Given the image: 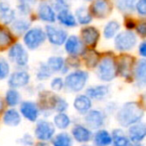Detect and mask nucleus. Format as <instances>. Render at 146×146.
<instances>
[{"mask_svg":"<svg viewBox=\"0 0 146 146\" xmlns=\"http://www.w3.org/2000/svg\"><path fill=\"white\" fill-rule=\"evenodd\" d=\"M143 117L144 109L137 101L125 102L115 112V119L121 127H129L132 124L142 121Z\"/></svg>","mask_w":146,"mask_h":146,"instance_id":"nucleus-1","label":"nucleus"},{"mask_svg":"<svg viewBox=\"0 0 146 146\" xmlns=\"http://www.w3.org/2000/svg\"><path fill=\"white\" fill-rule=\"evenodd\" d=\"M89 77V73L81 69H75L68 72L64 78L65 91L69 93H80L86 87Z\"/></svg>","mask_w":146,"mask_h":146,"instance_id":"nucleus-2","label":"nucleus"},{"mask_svg":"<svg viewBox=\"0 0 146 146\" xmlns=\"http://www.w3.org/2000/svg\"><path fill=\"white\" fill-rule=\"evenodd\" d=\"M97 78L103 83H110L117 77V63L112 56H104L98 61L95 67Z\"/></svg>","mask_w":146,"mask_h":146,"instance_id":"nucleus-3","label":"nucleus"},{"mask_svg":"<svg viewBox=\"0 0 146 146\" xmlns=\"http://www.w3.org/2000/svg\"><path fill=\"white\" fill-rule=\"evenodd\" d=\"M23 44L28 50L34 51L40 48L46 41L44 28L40 26L30 27L24 34L22 35Z\"/></svg>","mask_w":146,"mask_h":146,"instance_id":"nucleus-4","label":"nucleus"},{"mask_svg":"<svg viewBox=\"0 0 146 146\" xmlns=\"http://www.w3.org/2000/svg\"><path fill=\"white\" fill-rule=\"evenodd\" d=\"M7 56L9 62L14 63L19 69L26 68L29 63V53L24 45L21 44L20 42L14 43L9 47Z\"/></svg>","mask_w":146,"mask_h":146,"instance_id":"nucleus-5","label":"nucleus"},{"mask_svg":"<svg viewBox=\"0 0 146 146\" xmlns=\"http://www.w3.org/2000/svg\"><path fill=\"white\" fill-rule=\"evenodd\" d=\"M137 34L132 30H125L118 32L114 37V48L119 52H128L134 49L137 45Z\"/></svg>","mask_w":146,"mask_h":146,"instance_id":"nucleus-6","label":"nucleus"},{"mask_svg":"<svg viewBox=\"0 0 146 146\" xmlns=\"http://www.w3.org/2000/svg\"><path fill=\"white\" fill-rule=\"evenodd\" d=\"M84 116V125L87 126L92 131L104 128L107 123L108 115L102 109L91 108Z\"/></svg>","mask_w":146,"mask_h":146,"instance_id":"nucleus-7","label":"nucleus"},{"mask_svg":"<svg viewBox=\"0 0 146 146\" xmlns=\"http://www.w3.org/2000/svg\"><path fill=\"white\" fill-rule=\"evenodd\" d=\"M55 132H56V128L54 127L52 122L49 120L42 118V119H38L35 122L34 137L38 141H51L52 138L54 137Z\"/></svg>","mask_w":146,"mask_h":146,"instance_id":"nucleus-8","label":"nucleus"},{"mask_svg":"<svg viewBox=\"0 0 146 146\" xmlns=\"http://www.w3.org/2000/svg\"><path fill=\"white\" fill-rule=\"evenodd\" d=\"M44 31L46 40H48L51 45L56 47L62 46L66 41L67 37L69 36L66 29L54 24H47L44 27Z\"/></svg>","mask_w":146,"mask_h":146,"instance_id":"nucleus-9","label":"nucleus"},{"mask_svg":"<svg viewBox=\"0 0 146 146\" xmlns=\"http://www.w3.org/2000/svg\"><path fill=\"white\" fill-rule=\"evenodd\" d=\"M30 73L25 69L15 70L14 72L10 73L7 78V84H8L9 88H14V89L27 87L30 84Z\"/></svg>","mask_w":146,"mask_h":146,"instance_id":"nucleus-10","label":"nucleus"},{"mask_svg":"<svg viewBox=\"0 0 146 146\" xmlns=\"http://www.w3.org/2000/svg\"><path fill=\"white\" fill-rule=\"evenodd\" d=\"M85 94L92 101H105L111 94V86L107 83L88 86L85 90Z\"/></svg>","mask_w":146,"mask_h":146,"instance_id":"nucleus-11","label":"nucleus"},{"mask_svg":"<svg viewBox=\"0 0 146 146\" xmlns=\"http://www.w3.org/2000/svg\"><path fill=\"white\" fill-rule=\"evenodd\" d=\"M63 46H64V51L69 56L79 57L85 51V45L83 44L80 37L75 34H72L67 37Z\"/></svg>","mask_w":146,"mask_h":146,"instance_id":"nucleus-12","label":"nucleus"},{"mask_svg":"<svg viewBox=\"0 0 146 146\" xmlns=\"http://www.w3.org/2000/svg\"><path fill=\"white\" fill-rule=\"evenodd\" d=\"M19 113L23 118L28 120L29 122H36L40 116V109L36 102L32 100H24L20 102V110Z\"/></svg>","mask_w":146,"mask_h":146,"instance_id":"nucleus-13","label":"nucleus"},{"mask_svg":"<svg viewBox=\"0 0 146 146\" xmlns=\"http://www.w3.org/2000/svg\"><path fill=\"white\" fill-rule=\"evenodd\" d=\"M71 137L73 140L80 144H86L92 140L93 131L86 125L81 123H76L71 128Z\"/></svg>","mask_w":146,"mask_h":146,"instance_id":"nucleus-14","label":"nucleus"},{"mask_svg":"<svg viewBox=\"0 0 146 146\" xmlns=\"http://www.w3.org/2000/svg\"><path fill=\"white\" fill-rule=\"evenodd\" d=\"M79 37L85 46L95 47L97 45V43L99 42V38H100L99 29L96 28L95 26H91V25L84 26L80 30Z\"/></svg>","mask_w":146,"mask_h":146,"instance_id":"nucleus-15","label":"nucleus"},{"mask_svg":"<svg viewBox=\"0 0 146 146\" xmlns=\"http://www.w3.org/2000/svg\"><path fill=\"white\" fill-rule=\"evenodd\" d=\"M36 13L38 19L42 22L53 24L56 21V11L54 10L52 5L46 1H41L37 5Z\"/></svg>","mask_w":146,"mask_h":146,"instance_id":"nucleus-16","label":"nucleus"},{"mask_svg":"<svg viewBox=\"0 0 146 146\" xmlns=\"http://www.w3.org/2000/svg\"><path fill=\"white\" fill-rule=\"evenodd\" d=\"M111 5L108 0H93L90 6V13L92 17L97 19H104L111 12Z\"/></svg>","mask_w":146,"mask_h":146,"instance_id":"nucleus-17","label":"nucleus"},{"mask_svg":"<svg viewBox=\"0 0 146 146\" xmlns=\"http://www.w3.org/2000/svg\"><path fill=\"white\" fill-rule=\"evenodd\" d=\"M127 136L133 143H141L146 136V125L143 121L137 122L127 127Z\"/></svg>","mask_w":146,"mask_h":146,"instance_id":"nucleus-18","label":"nucleus"},{"mask_svg":"<svg viewBox=\"0 0 146 146\" xmlns=\"http://www.w3.org/2000/svg\"><path fill=\"white\" fill-rule=\"evenodd\" d=\"M45 63L50 68L52 73L66 74L70 70L69 67L66 65L65 58L63 56H61V55H52V56H49Z\"/></svg>","mask_w":146,"mask_h":146,"instance_id":"nucleus-19","label":"nucleus"},{"mask_svg":"<svg viewBox=\"0 0 146 146\" xmlns=\"http://www.w3.org/2000/svg\"><path fill=\"white\" fill-rule=\"evenodd\" d=\"M73 108L80 115H85L88 111L92 108V100L86 95L83 94H77L74 99H73Z\"/></svg>","mask_w":146,"mask_h":146,"instance_id":"nucleus-20","label":"nucleus"},{"mask_svg":"<svg viewBox=\"0 0 146 146\" xmlns=\"http://www.w3.org/2000/svg\"><path fill=\"white\" fill-rule=\"evenodd\" d=\"M17 18L16 11L6 1H0V23L10 25Z\"/></svg>","mask_w":146,"mask_h":146,"instance_id":"nucleus-21","label":"nucleus"},{"mask_svg":"<svg viewBox=\"0 0 146 146\" xmlns=\"http://www.w3.org/2000/svg\"><path fill=\"white\" fill-rule=\"evenodd\" d=\"M2 123L8 127H17L22 123V116L14 107H9L3 113Z\"/></svg>","mask_w":146,"mask_h":146,"instance_id":"nucleus-22","label":"nucleus"},{"mask_svg":"<svg viewBox=\"0 0 146 146\" xmlns=\"http://www.w3.org/2000/svg\"><path fill=\"white\" fill-rule=\"evenodd\" d=\"M56 20L59 22L60 26L64 28H74L78 25L74 13H72L70 9L59 11L56 14Z\"/></svg>","mask_w":146,"mask_h":146,"instance_id":"nucleus-23","label":"nucleus"},{"mask_svg":"<svg viewBox=\"0 0 146 146\" xmlns=\"http://www.w3.org/2000/svg\"><path fill=\"white\" fill-rule=\"evenodd\" d=\"M132 69H133L132 56H128V55L122 56L117 64V73H119L124 79H128L132 75Z\"/></svg>","mask_w":146,"mask_h":146,"instance_id":"nucleus-24","label":"nucleus"},{"mask_svg":"<svg viewBox=\"0 0 146 146\" xmlns=\"http://www.w3.org/2000/svg\"><path fill=\"white\" fill-rule=\"evenodd\" d=\"M133 76L139 87H144L146 83V61L145 58H140L133 68Z\"/></svg>","mask_w":146,"mask_h":146,"instance_id":"nucleus-25","label":"nucleus"},{"mask_svg":"<svg viewBox=\"0 0 146 146\" xmlns=\"http://www.w3.org/2000/svg\"><path fill=\"white\" fill-rule=\"evenodd\" d=\"M94 146H110L112 143L111 132L105 128L96 130L92 135V140Z\"/></svg>","mask_w":146,"mask_h":146,"instance_id":"nucleus-26","label":"nucleus"},{"mask_svg":"<svg viewBox=\"0 0 146 146\" xmlns=\"http://www.w3.org/2000/svg\"><path fill=\"white\" fill-rule=\"evenodd\" d=\"M112 146H133L134 143L129 139L126 132L122 128H115L111 132Z\"/></svg>","mask_w":146,"mask_h":146,"instance_id":"nucleus-27","label":"nucleus"},{"mask_svg":"<svg viewBox=\"0 0 146 146\" xmlns=\"http://www.w3.org/2000/svg\"><path fill=\"white\" fill-rule=\"evenodd\" d=\"M30 27L31 22L27 19V17H20V18H16L10 24V31L12 34L22 36Z\"/></svg>","mask_w":146,"mask_h":146,"instance_id":"nucleus-28","label":"nucleus"},{"mask_svg":"<svg viewBox=\"0 0 146 146\" xmlns=\"http://www.w3.org/2000/svg\"><path fill=\"white\" fill-rule=\"evenodd\" d=\"M53 125L56 129L61 130V131H65L68 129L72 124V119H71L70 115L67 114L66 112H61V113H56L53 116Z\"/></svg>","mask_w":146,"mask_h":146,"instance_id":"nucleus-29","label":"nucleus"},{"mask_svg":"<svg viewBox=\"0 0 146 146\" xmlns=\"http://www.w3.org/2000/svg\"><path fill=\"white\" fill-rule=\"evenodd\" d=\"M74 16H75L77 24H80L82 26H87L93 21V17H92L89 9L86 6H82V5L76 8L75 12H74Z\"/></svg>","mask_w":146,"mask_h":146,"instance_id":"nucleus-30","label":"nucleus"},{"mask_svg":"<svg viewBox=\"0 0 146 146\" xmlns=\"http://www.w3.org/2000/svg\"><path fill=\"white\" fill-rule=\"evenodd\" d=\"M50 108L52 111H55L56 113L66 112L69 108V103L62 96L52 93L50 97Z\"/></svg>","mask_w":146,"mask_h":146,"instance_id":"nucleus-31","label":"nucleus"},{"mask_svg":"<svg viewBox=\"0 0 146 146\" xmlns=\"http://www.w3.org/2000/svg\"><path fill=\"white\" fill-rule=\"evenodd\" d=\"M120 28H121V24L116 19H111V20L107 21L103 26V30H102L103 37L107 40L113 39L116 36V34L119 32Z\"/></svg>","mask_w":146,"mask_h":146,"instance_id":"nucleus-32","label":"nucleus"},{"mask_svg":"<svg viewBox=\"0 0 146 146\" xmlns=\"http://www.w3.org/2000/svg\"><path fill=\"white\" fill-rule=\"evenodd\" d=\"M21 99H22V96H21V93L17 89L9 88L5 92L4 102L9 107H15L18 104H20Z\"/></svg>","mask_w":146,"mask_h":146,"instance_id":"nucleus-33","label":"nucleus"},{"mask_svg":"<svg viewBox=\"0 0 146 146\" xmlns=\"http://www.w3.org/2000/svg\"><path fill=\"white\" fill-rule=\"evenodd\" d=\"M51 141L52 146H73V139L71 135L64 131L55 134Z\"/></svg>","mask_w":146,"mask_h":146,"instance_id":"nucleus-34","label":"nucleus"},{"mask_svg":"<svg viewBox=\"0 0 146 146\" xmlns=\"http://www.w3.org/2000/svg\"><path fill=\"white\" fill-rule=\"evenodd\" d=\"M52 71L50 70L47 64L45 62H40L39 65L36 68V72H35V77L38 81L44 82L46 80L50 79L52 77Z\"/></svg>","mask_w":146,"mask_h":146,"instance_id":"nucleus-35","label":"nucleus"},{"mask_svg":"<svg viewBox=\"0 0 146 146\" xmlns=\"http://www.w3.org/2000/svg\"><path fill=\"white\" fill-rule=\"evenodd\" d=\"M137 0H114V4L118 11L129 14L134 11V6Z\"/></svg>","mask_w":146,"mask_h":146,"instance_id":"nucleus-36","label":"nucleus"},{"mask_svg":"<svg viewBox=\"0 0 146 146\" xmlns=\"http://www.w3.org/2000/svg\"><path fill=\"white\" fill-rule=\"evenodd\" d=\"M13 43V34L5 27L0 26V50L9 48Z\"/></svg>","mask_w":146,"mask_h":146,"instance_id":"nucleus-37","label":"nucleus"},{"mask_svg":"<svg viewBox=\"0 0 146 146\" xmlns=\"http://www.w3.org/2000/svg\"><path fill=\"white\" fill-rule=\"evenodd\" d=\"M82 55H83L85 64L89 68H95L98 61H99V55H98V53L95 52L94 50H89V51H84V53Z\"/></svg>","mask_w":146,"mask_h":146,"instance_id":"nucleus-38","label":"nucleus"},{"mask_svg":"<svg viewBox=\"0 0 146 146\" xmlns=\"http://www.w3.org/2000/svg\"><path fill=\"white\" fill-rule=\"evenodd\" d=\"M10 70L11 66L8 59H6L5 57L0 56V81L8 78L9 74L11 73Z\"/></svg>","mask_w":146,"mask_h":146,"instance_id":"nucleus-39","label":"nucleus"},{"mask_svg":"<svg viewBox=\"0 0 146 146\" xmlns=\"http://www.w3.org/2000/svg\"><path fill=\"white\" fill-rule=\"evenodd\" d=\"M49 86H50V89L52 90L53 92H60L64 89V79L60 76H56V77L52 78L49 83Z\"/></svg>","mask_w":146,"mask_h":146,"instance_id":"nucleus-40","label":"nucleus"},{"mask_svg":"<svg viewBox=\"0 0 146 146\" xmlns=\"http://www.w3.org/2000/svg\"><path fill=\"white\" fill-rule=\"evenodd\" d=\"M71 4H72L71 0H53V3L51 5L55 11L59 12V11L65 10V9H70Z\"/></svg>","mask_w":146,"mask_h":146,"instance_id":"nucleus-41","label":"nucleus"},{"mask_svg":"<svg viewBox=\"0 0 146 146\" xmlns=\"http://www.w3.org/2000/svg\"><path fill=\"white\" fill-rule=\"evenodd\" d=\"M16 142L21 146H34V136L30 133H24Z\"/></svg>","mask_w":146,"mask_h":146,"instance_id":"nucleus-42","label":"nucleus"},{"mask_svg":"<svg viewBox=\"0 0 146 146\" xmlns=\"http://www.w3.org/2000/svg\"><path fill=\"white\" fill-rule=\"evenodd\" d=\"M16 9L21 17H27L31 13V4L27 2H19Z\"/></svg>","mask_w":146,"mask_h":146,"instance_id":"nucleus-43","label":"nucleus"},{"mask_svg":"<svg viewBox=\"0 0 146 146\" xmlns=\"http://www.w3.org/2000/svg\"><path fill=\"white\" fill-rule=\"evenodd\" d=\"M134 11H136L140 17L144 18L146 15V0H137L134 6Z\"/></svg>","mask_w":146,"mask_h":146,"instance_id":"nucleus-44","label":"nucleus"},{"mask_svg":"<svg viewBox=\"0 0 146 146\" xmlns=\"http://www.w3.org/2000/svg\"><path fill=\"white\" fill-rule=\"evenodd\" d=\"M135 28H136V32H137V34L139 36L141 37L146 36V23L144 21L138 22V24H136Z\"/></svg>","mask_w":146,"mask_h":146,"instance_id":"nucleus-45","label":"nucleus"},{"mask_svg":"<svg viewBox=\"0 0 146 146\" xmlns=\"http://www.w3.org/2000/svg\"><path fill=\"white\" fill-rule=\"evenodd\" d=\"M138 54L140 55L141 58H145L146 57V42L145 41H141V43L138 45Z\"/></svg>","mask_w":146,"mask_h":146,"instance_id":"nucleus-46","label":"nucleus"},{"mask_svg":"<svg viewBox=\"0 0 146 146\" xmlns=\"http://www.w3.org/2000/svg\"><path fill=\"white\" fill-rule=\"evenodd\" d=\"M125 26H126V28H127V30H132L133 28H135L136 23H135V21H134L133 19H130L129 18L125 22Z\"/></svg>","mask_w":146,"mask_h":146,"instance_id":"nucleus-47","label":"nucleus"},{"mask_svg":"<svg viewBox=\"0 0 146 146\" xmlns=\"http://www.w3.org/2000/svg\"><path fill=\"white\" fill-rule=\"evenodd\" d=\"M4 106H5L4 99H3V98L1 97V95H0V114L4 111Z\"/></svg>","mask_w":146,"mask_h":146,"instance_id":"nucleus-48","label":"nucleus"},{"mask_svg":"<svg viewBox=\"0 0 146 146\" xmlns=\"http://www.w3.org/2000/svg\"><path fill=\"white\" fill-rule=\"evenodd\" d=\"M35 146H50L48 144V142H42V141H39L38 143L35 144Z\"/></svg>","mask_w":146,"mask_h":146,"instance_id":"nucleus-49","label":"nucleus"},{"mask_svg":"<svg viewBox=\"0 0 146 146\" xmlns=\"http://www.w3.org/2000/svg\"><path fill=\"white\" fill-rule=\"evenodd\" d=\"M20 2H27L29 4H33L35 3V0H20Z\"/></svg>","mask_w":146,"mask_h":146,"instance_id":"nucleus-50","label":"nucleus"},{"mask_svg":"<svg viewBox=\"0 0 146 146\" xmlns=\"http://www.w3.org/2000/svg\"><path fill=\"white\" fill-rule=\"evenodd\" d=\"M133 146H144V145H143V144H141V143H134Z\"/></svg>","mask_w":146,"mask_h":146,"instance_id":"nucleus-51","label":"nucleus"},{"mask_svg":"<svg viewBox=\"0 0 146 146\" xmlns=\"http://www.w3.org/2000/svg\"><path fill=\"white\" fill-rule=\"evenodd\" d=\"M83 1H85V2H91V1H93V0H83Z\"/></svg>","mask_w":146,"mask_h":146,"instance_id":"nucleus-52","label":"nucleus"},{"mask_svg":"<svg viewBox=\"0 0 146 146\" xmlns=\"http://www.w3.org/2000/svg\"><path fill=\"white\" fill-rule=\"evenodd\" d=\"M81 146H90V145H81Z\"/></svg>","mask_w":146,"mask_h":146,"instance_id":"nucleus-53","label":"nucleus"}]
</instances>
